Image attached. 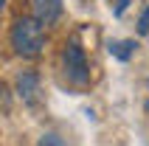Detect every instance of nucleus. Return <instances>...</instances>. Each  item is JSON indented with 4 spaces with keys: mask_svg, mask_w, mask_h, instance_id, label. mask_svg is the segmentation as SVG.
<instances>
[{
    "mask_svg": "<svg viewBox=\"0 0 149 146\" xmlns=\"http://www.w3.org/2000/svg\"><path fill=\"white\" fill-rule=\"evenodd\" d=\"M40 146H59V140H56V135H45L40 140Z\"/></svg>",
    "mask_w": 149,
    "mask_h": 146,
    "instance_id": "7",
    "label": "nucleus"
},
{
    "mask_svg": "<svg viewBox=\"0 0 149 146\" xmlns=\"http://www.w3.org/2000/svg\"><path fill=\"white\" fill-rule=\"evenodd\" d=\"M127 3H130V0H116V14H124Z\"/></svg>",
    "mask_w": 149,
    "mask_h": 146,
    "instance_id": "8",
    "label": "nucleus"
},
{
    "mask_svg": "<svg viewBox=\"0 0 149 146\" xmlns=\"http://www.w3.org/2000/svg\"><path fill=\"white\" fill-rule=\"evenodd\" d=\"M110 54L116 59H121V62H127V59L135 54V42L132 40H124V42H110Z\"/></svg>",
    "mask_w": 149,
    "mask_h": 146,
    "instance_id": "5",
    "label": "nucleus"
},
{
    "mask_svg": "<svg viewBox=\"0 0 149 146\" xmlns=\"http://www.w3.org/2000/svg\"><path fill=\"white\" fill-rule=\"evenodd\" d=\"M11 45L20 56H37L45 48V31L37 17H20L11 28Z\"/></svg>",
    "mask_w": 149,
    "mask_h": 146,
    "instance_id": "1",
    "label": "nucleus"
},
{
    "mask_svg": "<svg viewBox=\"0 0 149 146\" xmlns=\"http://www.w3.org/2000/svg\"><path fill=\"white\" fill-rule=\"evenodd\" d=\"M17 90H20V98L25 104H37V93H40V79L34 73H20L17 79Z\"/></svg>",
    "mask_w": 149,
    "mask_h": 146,
    "instance_id": "4",
    "label": "nucleus"
},
{
    "mask_svg": "<svg viewBox=\"0 0 149 146\" xmlns=\"http://www.w3.org/2000/svg\"><path fill=\"white\" fill-rule=\"evenodd\" d=\"M138 34H149V6L141 14V20H138Z\"/></svg>",
    "mask_w": 149,
    "mask_h": 146,
    "instance_id": "6",
    "label": "nucleus"
},
{
    "mask_svg": "<svg viewBox=\"0 0 149 146\" xmlns=\"http://www.w3.org/2000/svg\"><path fill=\"white\" fill-rule=\"evenodd\" d=\"M59 14H62V0H34V17L42 25L56 23Z\"/></svg>",
    "mask_w": 149,
    "mask_h": 146,
    "instance_id": "3",
    "label": "nucleus"
},
{
    "mask_svg": "<svg viewBox=\"0 0 149 146\" xmlns=\"http://www.w3.org/2000/svg\"><path fill=\"white\" fill-rule=\"evenodd\" d=\"M62 62H65V76L73 84H87V79H90V70H87V59H84V51L76 45V42H70L65 48V54H62Z\"/></svg>",
    "mask_w": 149,
    "mask_h": 146,
    "instance_id": "2",
    "label": "nucleus"
}]
</instances>
